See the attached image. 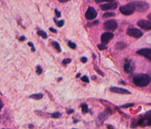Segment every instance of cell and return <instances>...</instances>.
<instances>
[{
  "label": "cell",
  "mask_w": 151,
  "mask_h": 129,
  "mask_svg": "<svg viewBox=\"0 0 151 129\" xmlns=\"http://www.w3.org/2000/svg\"><path fill=\"white\" fill-rule=\"evenodd\" d=\"M110 91L111 92L114 93H116V94H131V92L129 91H128L125 89H122V88H119V87H111L110 88Z\"/></svg>",
  "instance_id": "cell-9"
},
{
  "label": "cell",
  "mask_w": 151,
  "mask_h": 129,
  "mask_svg": "<svg viewBox=\"0 0 151 129\" xmlns=\"http://www.w3.org/2000/svg\"><path fill=\"white\" fill-rule=\"evenodd\" d=\"M115 16V14H114V13H105V14H103V18H108V17H112V16Z\"/></svg>",
  "instance_id": "cell-19"
},
{
  "label": "cell",
  "mask_w": 151,
  "mask_h": 129,
  "mask_svg": "<svg viewBox=\"0 0 151 129\" xmlns=\"http://www.w3.org/2000/svg\"><path fill=\"white\" fill-rule=\"evenodd\" d=\"M42 97H43V94H41V93L32 94L31 96H30V98H32V99H35V100H41Z\"/></svg>",
  "instance_id": "cell-15"
},
{
  "label": "cell",
  "mask_w": 151,
  "mask_h": 129,
  "mask_svg": "<svg viewBox=\"0 0 151 129\" xmlns=\"http://www.w3.org/2000/svg\"><path fill=\"white\" fill-rule=\"evenodd\" d=\"M55 14H56V16L58 17H61V14H60V12L58 11V10H55Z\"/></svg>",
  "instance_id": "cell-31"
},
{
  "label": "cell",
  "mask_w": 151,
  "mask_h": 129,
  "mask_svg": "<svg viewBox=\"0 0 151 129\" xmlns=\"http://www.w3.org/2000/svg\"><path fill=\"white\" fill-rule=\"evenodd\" d=\"M134 106V104L133 103H128V104H125V105H123L122 106V108H124V109H126V108H129V107H132V106Z\"/></svg>",
  "instance_id": "cell-24"
},
{
  "label": "cell",
  "mask_w": 151,
  "mask_h": 129,
  "mask_svg": "<svg viewBox=\"0 0 151 129\" xmlns=\"http://www.w3.org/2000/svg\"><path fill=\"white\" fill-rule=\"evenodd\" d=\"M146 114H147V115H149V114H151V110L149 111H148Z\"/></svg>",
  "instance_id": "cell-37"
},
{
  "label": "cell",
  "mask_w": 151,
  "mask_h": 129,
  "mask_svg": "<svg viewBox=\"0 0 151 129\" xmlns=\"http://www.w3.org/2000/svg\"><path fill=\"white\" fill-rule=\"evenodd\" d=\"M127 47V44L122 41H119L116 43L114 45L115 50H123Z\"/></svg>",
  "instance_id": "cell-14"
},
{
  "label": "cell",
  "mask_w": 151,
  "mask_h": 129,
  "mask_svg": "<svg viewBox=\"0 0 151 129\" xmlns=\"http://www.w3.org/2000/svg\"><path fill=\"white\" fill-rule=\"evenodd\" d=\"M24 40H25V37L24 36H22L20 39H19V41H24Z\"/></svg>",
  "instance_id": "cell-33"
},
{
  "label": "cell",
  "mask_w": 151,
  "mask_h": 129,
  "mask_svg": "<svg viewBox=\"0 0 151 129\" xmlns=\"http://www.w3.org/2000/svg\"><path fill=\"white\" fill-rule=\"evenodd\" d=\"M138 125L141 126H151V117L148 118H144V119H141L139 122H138Z\"/></svg>",
  "instance_id": "cell-13"
},
{
  "label": "cell",
  "mask_w": 151,
  "mask_h": 129,
  "mask_svg": "<svg viewBox=\"0 0 151 129\" xmlns=\"http://www.w3.org/2000/svg\"><path fill=\"white\" fill-rule=\"evenodd\" d=\"M148 18H149L150 20V21H151V13H150V14H149V15H148Z\"/></svg>",
  "instance_id": "cell-35"
},
{
  "label": "cell",
  "mask_w": 151,
  "mask_h": 129,
  "mask_svg": "<svg viewBox=\"0 0 151 129\" xmlns=\"http://www.w3.org/2000/svg\"><path fill=\"white\" fill-rule=\"evenodd\" d=\"M120 12L123 15L129 16L133 14L135 11H136V7H135L134 2H130V3L127 4V5L122 6L120 8Z\"/></svg>",
  "instance_id": "cell-2"
},
{
  "label": "cell",
  "mask_w": 151,
  "mask_h": 129,
  "mask_svg": "<svg viewBox=\"0 0 151 129\" xmlns=\"http://www.w3.org/2000/svg\"><path fill=\"white\" fill-rule=\"evenodd\" d=\"M95 70H96L98 74H100V75H101L102 76H104V73H103V72H102V71L100 70V69H98L97 67H95Z\"/></svg>",
  "instance_id": "cell-27"
},
{
  "label": "cell",
  "mask_w": 151,
  "mask_h": 129,
  "mask_svg": "<svg viewBox=\"0 0 151 129\" xmlns=\"http://www.w3.org/2000/svg\"><path fill=\"white\" fill-rule=\"evenodd\" d=\"M52 45L54 46V47L56 49V50H58L59 52H61V49L60 45H59V44H58V42L53 41V42H52Z\"/></svg>",
  "instance_id": "cell-17"
},
{
  "label": "cell",
  "mask_w": 151,
  "mask_h": 129,
  "mask_svg": "<svg viewBox=\"0 0 151 129\" xmlns=\"http://www.w3.org/2000/svg\"><path fill=\"white\" fill-rule=\"evenodd\" d=\"M70 62H71V59L68 58V59H65V60H63V62H62V63H63L64 65H66V64H69V63H70Z\"/></svg>",
  "instance_id": "cell-28"
},
{
  "label": "cell",
  "mask_w": 151,
  "mask_h": 129,
  "mask_svg": "<svg viewBox=\"0 0 151 129\" xmlns=\"http://www.w3.org/2000/svg\"><path fill=\"white\" fill-rule=\"evenodd\" d=\"M114 34L110 32H106L103 33L101 36V41L103 44H107L111 39H113Z\"/></svg>",
  "instance_id": "cell-10"
},
{
  "label": "cell",
  "mask_w": 151,
  "mask_h": 129,
  "mask_svg": "<svg viewBox=\"0 0 151 129\" xmlns=\"http://www.w3.org/2000/svg\"><path fill=\"white\" fill-rule=\"evenodd\" d=\"M56 24H57V26H58V27H61L62 26H63V24H64V21L61 20V21H59V22H56Z\"/></svg>",
  "instance_id": "cell-22"
},
{
  "label": "cell",
  "mask_w": 151,
  "mask_h": 129,
  "mask_svg": "<svg viewBox=\"0 0 151 129\" xmlns=\"http://www.w3.org/2000/svg\"><path fill=\"white\" fill-rule=\"evenodd\" d=\"M127 34L129 36L133 37V38H136V39H139L143 35V33L141 32V30L137 28H133V27L128 29Z\"/></svg>",
  "instance_id": "cell-3"
},
{
  "label": "cell",
  "mask_w": 151,
  "mask_h": 129,
  "mask_svg": "<svg viewBox=\"0 0 151 129\" xmlns=\"http://www.w3.org/2000/svg\"><path fill=\"white\" fill-rule=\"evenodd\" d=\"M134 69V66L131 60H126L124 65V70L125 72H131Z\"/></svg>",
  "instance_id": "cell-12"
},
{
  "label": "cell",
  "mask_w": 151,
  "mask_h": 129,
  "mask_svg": "<svg viewBox=\"0 0 151 129\" xmlns=\"http://www.w3.org/2000/svg\"><path fill=\"white\" fill-rule=\"evenodd\" d=\"M87 61V58L86 57H83L81 58V62L82 63H86Z\"/></svg>",
  "instance_id": "cell-30"
},
{
  "label": "cell",
  "mask_w": 151,
  "mask_h": 129,
  "mask_svg": "<svg viewBox=\"0 0 151 129\" xmlns=\"http://www.w3.org/2000/svg\"><path fill=\"white\" fill-rule=\"evenodd\" d=\"M36 72H37V74H38V75H41V74L42 69H41V68L40 66H38V67H37Z\"/></svg>",
  "instance_id": "cell-26"
},
{
  "label": "cell",
  "mask_w": 151,
  "mask_h": 129,
  "mask_svg": "<svg viewBox=\"0 0 151 129\" xmlns=\"http://www.w3.org/2000/svg\"><path fill=\"white\" fill-rule=\"evenodd\" d=\"M79 76H80V73L77 75V77H79Z\"/></svg>",
  "instance_id": "cell-39"
},
{
  "label": "cell",
  "mask_w": 151,
  "mask_h": 129,
  "mask_svg": "<svg viewBox=\"0 0 151 129\" xmlns=\"http://www.w3.org/2000/svg\"><path fill=\"white\" fill-rule=\"evenodd\" d=\"M81 108H82V111H83V113L86 114V113L88 112V106H87L86 104H82Z\"/></svg>",
  "instance_id": "cell-18"
},
{
  "label": "cell",
  "mask_w": 151,
  "mask_h": 129,
  "mask_svg": "<svg viewBox=\"0 0 151 129\" xmlns=\"http://www.w3.org/2000/svg\"><path fill=\"white\" fill-rule=\"evenodd\" d=\"M37 33H38V35L41 36L43 39H47V34L44 31H43V30H38Z\"/></svg>",
  "instance_id": "cell-16"
},
{
  "label": "cell",
  "mask_w": 151,
  "mask_h": 129,
  "mask_svg": "<svg viewBox=\"0 0 151 129\" xmlns=\"http://www.w3.org/2000/svg\"><path fill=\"white\" fill-rule=\"evenodd\" d=\"M98 48H99V50H105V49L107 48L106 46L105 45V44H98L97 45Z\"/></svg>",
  "instance_id": "cell-20"
},
{
  "label": "cell",
  "mask_w": 151,
  "mask_h": 129,
  "mask_svg": "<svg viewBox=\"0 0 151 129\" xmlns=\"http://www.w3.org/2000/svg\"><path fill=\"white\" fill-rule=\"evenodd\" d=\"M71 112H73V110H70L68 111V114H71Z\"/></svg>",
  "instance_id": "cell-38"
},
{
  "label": "cell",
  "mask_w": 151,
  "mask_h": 129,
  "mask_svg": "<svg viewBox=\"0 0 151 129\" xmlns=\"http://www.w3.org/2000/svg\"><path fill=\"white\" fill-rule=\"evenodd\" d=\"M138 55L144 56V57L147 58L148 59L151 60V48H145L141 49L136 52Z\"/></svg>",
  "instance_id": "cell-8"
},
{
  "label": "cell",
  "mask_w": 151,
  "mask_h": 129,
  "mask_svg": "<svg viewBox=\"0 0 151 129\" xmlns=\"http://www.w3.org/2000/svg\"><path fill=\"white\" fill-rule=\"evenodd\" d=\"M95 77H95V76H93V77H92V79H93V80H94V79H95Z\"/></svg>",
  "instance_id": "cell-40"
},
{
  "label": "cell",
  "mask_w": 151,
  "mask_h": 129,
  "mask_svg": "<svg viewBox=\"0 0 151 129\" xmlns=\"http://www.w3.org/2000/svg\"><path fill=\"white\" fill-rule=\"evenodd\" d=\"M104 28L107 30H110V31H114V30H116L118 27L117 22L115 20H108L104 23Z\"/></svg>",
  "instance_id": "cell-5"
},
{
  "label": "cell",
  "mask_w": 151,
  "mask_h": 129,
  "mask_svg": "<svg viewBox=\"0 0 151 129\" xmlns=\"http://www.w3.org/2000/svg\"><path fill=\"white\" fill-rule=\"evenodd\" d=\"M105 1H106V2H114V0H105Z\"/></svg>",
  "instance_id": "cell-36"
},
{
  "label": "cell",
  "mask_w": 151,
  "mask_h": 129,
  "mask_svg": "<svg viewBox=\"0 0 151 129\" xmlns=\"http://www.w3.org/2000/svg\"><path fill=\"white\" fill-rule=\"evenodd\" d=\"M28 45L30 46V47H32V51H33V52H34V51H35V48H34L33 44V43H31V42H29Z\"/></svg>",
  "instance_id": "cell-29"
},
{
  "label": "cell",
  "mask_w": 151,
  "mask_h": 129,
  "mask_svg": "<svg viewBox=\"0 0 151 129\" xmlns=\"http://www.w3.org/2000/svg\"><path fill=\"white\" fill-rule=\"evenodd\" d=\"M150 77L146 74H138L133 77V84L139 87L147 86L150 83Z\"/></svg>",
  "instance_id": "cell-1"
},
{
  "label": "cell",
  "mask_w": 151,
  "mask_h": 129,
  "mask_svg": "<svg viewBox=\"0 0 151 129\" xmlns=\"http://www.w3.org/2000/svg\"><path fill=\"white\" fill-rule=\"evenodd\" d=\"M61 116V113H59V112H55V113H53V114H52V117H53V118H58V117H60Z\"/></svg>",
  "instance_id": "cell-21"
},
{
  "label": "cell",
  "mask_w": 151,
  "mask_h": 129,
  "mask_svg": "<svg viewBox=\"0 0 151 129\" xmlns=\"http://www.w3.org/2000/svg\"><path fill=\"white\" fill-rule=\"evenodd\" d=\"M118 4L116 2H114V3H109V4H104V5H100V7L103 10H114L117 7Z\"/></svg>",
  "instance_id": "cell-11"
},
{
  "label": "cell",
  "mask_w": 151,
  "mask_h": 129,
  "mask_svg": "<svg viewBox=\"0 0 151 129\" xmlns=\"http://www.w3.org/2000/svg\"><path fill=\"white\" fill-rule=\"evenodd\" d=\"M60 2H68V1H69V0H58Z\"/></svg>",
  "instance_id": "cell-34"
},
{
  "label": "cell",
  "mask_w": 151,
  "mask_h": 129,
  "mask_svg": "<svg viewBox=\"0 0 151 129\" xmlns=\"http://www.w3.org/2000/svg\"><path fill=\"white\" fill-rule=\"evenodd\" d=\"M137 25L140 28L143 29L144 30H151V22L148 20H144L141 19L137 22Z\"/></svg>",
  "instance_id": "cell-6"
},
{
  "label": "cell",
  "mask_w": 151,
  "mask_h": 129,
  "mask_svg": "<svg viewBox=\"0 0 151 129\" xmlns=\"http://www.w3.org/2000/svg\"><path fill=\"white\" fill-rule=\"evenodd\" d=\"M134 2L135 7H136V11L145 12L149 9V5L145 2Z\"/></svg>",
  "instance_id": "cell-4"
},
{
  "label": "cell",
  "mask_w": 151,
  "mask_h": 129,
  "mask_svg": "<svg viewBox=\"0 0 151 129\" xmlns=\"http://www.w3.org/2000/svg\"><path fill=\"white\" fill-rule=\"evenodd\" d=\"M81 80L85 83H88L89 82V80H88V77L87 76H83V77H81Z\"/></svg>",
  "instance_id": "cell-25"
},
{
  "label": "cell",
  "mask_w": 151,
  "mask_h": 129,
  "mask_svg": "<svg viewBox=\"0 0 151 129\" xmlns=\"http://www.w3.org/2000/svg\"><path fill=\"white\" fill-rule=\"evenodd\" d=\"M97 15V13L96 10L94 7H89L86 13V18L88 20H92L96 18Z\"/></svg>",
  "instance_id": "cell-7"
},
{
  "label": "cell",
  "mask_w": 151,
  "mask_h": 129,
  "mask_svg": "<svg viewBox=\"0 0 151 129\" xmlns=\"http://www.w3.org/2000/svg\"><path fill=\"white\" fill-rule=\"evenodd\" d=\"M50 31H51V32L55 33H57V30H55V29H53V28H52V27H50Z\"/></svg>",
  "instance_id": "cell-32"
},
{
  "label": "cell",
  "mask_w": 151,
  "mask_h": 129,
  "mask_svg": "<svg viewBox=\"0 0 151 129\" xmlns=\"http://www.w3.org/2000/svg\"><path fill=\"white\" fill-rule=\"evenodd\" d=\"M68 45L69 46L70 48H71V49H75V48H76V44H75V43H73V42L69 41V42Z\"/></svg>",
  "instance_id": "cell-23"
}]
</instances>
